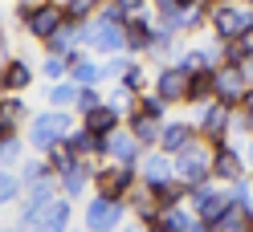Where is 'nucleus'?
<instances>
[{
	"label": "nucleus",
	"instance_id": "obj_1",
	"mask_svg": "<svg viewBox=\"0 0 253 232\" xmlns=\"http://www.w3.org/2000/svg\"><path fill=\"white\" fill-rule=\"evenodd\" d=\"M74 122H78V114H74V110H57V106H45V110L29 114V122H25V143L33 147L37 155H45L53 143H61V138L70 134Z\"/></svg>",
	"mask_w": 253,
	"mask_h": 232
},
{
	"label": "nucleus",
	"instance_id": "obj_2",
	"mask_svg": "<svg viewBox=\"0 0 253 232\" xmlns=\"http://www.w3.org/2000/svg\"><path fill=\"white\" fill-rule=\"evenodd\" d=\"M245 29H253V4L249 0H209V33H212L216 45L237 41Z\"/></svg>",
	"mask_w": 253,
	"mask_h": 232
},
{
	"label": "nucleus",
	"instance_id": "obj_3",
	"mask_svg": "<svg viewBox=\"0 0 253 232\" xmlns=\"http://www.w3.org/2000/svg\"><path fill=\"white\" fill-rule=\"evenodd\" d=\"M176 179L188 192L212 179V143L209 138H192L184 151H176Z\"/></svg>",
	"mask_w": 253,
	"mask_h": 232
},
{
	"label": "nucleus",
	"instance_id": "obj_4",
	"mask_svg": "<svg viewBox=\"0 0 253 232\" xmlns=\"http://www.w3.org/2000/svg\"><path fill=\"white\" fill-rule=\"evenodd\" d=\"M126 216H131V208H126L123 196H102V192H94V196L86 199L82 220H86L90 232H115L119 224H126Z\"/></svg>",
	"mask_w": 253,
	"mask_h": 232
},
{
	"label": "nucleus",
	"instance_id": "obj_5",
	"mask_svg": "<svg viewBox=\"0 0 253 232\" xmlns=\"http://www.w3.org/2000/svg\"><path fill=\"white\" fill-rule=\"evenodd\" d=\"M192 122H196V134H200V138H209L212 147H220V143L229 138V127H233V106L220 102V98H209V102L196 106Z\"/></svg>",
	"mask_w": 253,
	"mask_h": 232
},
{
	"label": "nucleus",
	"instance_id": "obj_6",
	"mask_svg": "<svg viewBox=\"0 0 253 232\" xmlns=\"http://www.w3.org/2000/svg\"><path fill=\"white\" fill-rule=\"evenodd\" d=\"M188 204H192V212L200 216V224H204V228H212V220L233 204V192H229V183L209 179V183H200V188L188 192Z\"/></svg>",
	"mask_w": 253,
	"mask_h": 232
},
{
	"label": "nucleus",
	"instance_id": "obj_7",
	"mask_svg": "<svg viewBox=\"0 0 253 232\" xmlns=\"http://www.w3.org/2000/svg\"><path fill=\"white\" fill-rule=\"evenodd\" d=\"M135 183H139V167L135 163H110V159L94 163V192H102V196H126Z\"/></svg>",
	"mask_w": 253,
	"mask_h": 232
},
{
	"label": "nucleus",
	"instance_id": "obj_8",
	"mask_svg": "<svg viewBox=\"0 0 253 232\" xmlns=\"http://www.w3.org/2000/svg\"><path fill=\"white\" fill-rule=\"evenodd\" d=\"M188 77H192V73H188L176 57H171V61H160V69L151 73V90H155L168 106H184V102H188Z\"/></svg>",
	"mask_w": 253,
	"mask_h": 232
},
{
	"label": "nucleus",
	"instance_id": "obj_9",
	"mask_svg": "<svg viewBox=\"0 0 253 232\" xmlns=\"http://www.w3.org/2000/svg\"><path fill=\"white\" fill-rule=\"evenodd\" d=\"M139 183H147V188H168L171 179H176V155H168L164 147H147L139 155Z\"/></svg>",
	"mask_w": 253,
	"mask_h": 232
},
{
	"label": "nucleus",
	"instance_id": "obj_10",
	"mask_svg": "<svg viewBox=\"0 0 253 232\" xmlns=\"http://www.w3.org/2000/svg\"><path fill=\"white\" fill-rule=\"evenodd\" d=\"M143 151L147 147L126 131V122H119L115 131L102 134V159H110V163H139V155H143Z\"/></svg>",
	"mask_w": 253,
	"mask_h": 232
},
{
	"label": "nucleus",
	"instance_id": "obj_11",
	"mask_svg": "<svg viewBox=\"0 0 253 232\" xmlns=\"http://www.w3.org/2000/svg\"><path fill=\"white\" fill-rule=\"evenodd\" d=\"M66 21V4L61 0H37V8L29 12V21L21 25L33 41H45V37H53V29Z\"/></svg>",
	"mask_w": 253,
	"mask_h": 232
},
{
	"label": "nucleus",
	"instance_id": "obj_12",
	"mask_svg": "<svg viewBox=\"0 0 253 232\" xmlns=\"http://www.w3.org/2000/svg\"><path fill=\"white\" fill-rule=\"evenodd\" d=\"M37 82V66L29 57H4L0 61V94H25L29 86Z\"/></svg>",
	"mask_w": 253,
	"mask_h": 232
},
{
	"label": "nucleus",
	"instance_id": "obj_13",
	"mask_svg": "<svg viewBox=\"0 0 253 232\" xmlns=\"http://www.w3.org/2000/svg\"><path fill=\"white\" fill-rule=\"evenodd\" d=\"M123 199H126L131 216H135L143 228H155V220H160V212H164V204H160V196H155V188H147V183H135V188L126 192Z\"/></svg>",
	"mask_w": 253,
	"mask_h": 232
},
{
	"label": "nucleus",
	"instance_id": "obj_14",
	"mask_svg": "<svg viewBox=\"0 0 253 232\" xmlns=\"http://www.w3.org/2000/svg\"><path fill=\"white\" fill-rule=\"evenodd\" d=\"M212 86H216V98L229 102V106H237V102L245 98V90H249L241 66H233V61H220V66L212 69Z\"/></svg>",
	"mask_w": 253,
	"mask_h": 232
},
{
	"label": "nucleus",
	"instance_id": "obj_15",
	"mask_svg": "<svg viewBox=\"0 0 253 232\" xmlns=\"http://www.w3.org/2000/svg\"><path fill=\"white\" fill-rule=\"evenodd\" d=\"M70 224H74V199L70 196H53L49 204L37 212L33 232H66Z\"/></svg>",
	"mask_w": 253,
	"mask_h": 232
},
{
	"label": "nucleus",
	"instance_id": "obj_16",
	"mask_svg": "<svg viewBox=\"0 0 253 232\" xmlns=\"http://www.w3.org/2000/svg\"><path fill=\"white\" fill-rule=\"evenodd\" d=\"M123 33H126V53L147 57V49H151V33H155L151 8H147V12H135V17H126V21H123Z\"/></svg>",
	"mask_w": 253,
	"mask_h": 232
},
{
	"label": "nucleus",
	"instance_id": "obj_17",
	"mask_svg": "<svg viewBox=\"0 0 253 232\" xmlns=\"http://www.w3.org/2000/svg\"><path fill=\"white\" fill-rule=\"evenodd\" d=\"M41 49L45 53H61V57H74L78 49H82V21H61L57 29H53V37H45L41 41Z\"/></svg>",
	"mask_w": 253,
	"mask_h": 232
},
{
	"label": "nucleus",
	"instance_id": "obj_18",
	"mask_svg": "<svg viewBox=\"0 0 253 232\" xmlns=\"http://www.w3.org/2000/svg\"><path fill=\"white\" fill-rule=\"evenodd\" d=\"M192 138H200L192 118H164V127H160V143H155V147H164L168 155H176V151H184L188 143H192Z\"/></svg>",
	"mask_w": 253,
	"mask_h": 232
},
{
	"label": "nucleus",
	"instance_id": "obj_19",
	"mask_svg": "<svg viewBox=\"0 0 253 232\" xmlns=\"http://www.w3.org/2000/svg\"><path fill=\"white\" fill-rule=\"evenodd\" d=\"M155 228H164V232H209L200 224V216L192 212V204H171V208H164L160 212V220H155Z\"/></svg>",
	"mask_w": 253,
	"mask_h": 232
},
{
	"label": "nucleus",
	"instance_id": "obj_20",
	"mask_svg": "<svg viewBox=\"0 0 253 232\" xmlns=\"http://www.w3.org/2000/svg\"><path fill=\"white\" fill-rule=\"evenodd\" d=\"M25 122H29V102H25V94H0V138L21 134Z\"/></svg>",
	"mask_w": 253,
	"mask_h": 232
},
{
	"label": "nucleus",
	"instance_id": "obj_21",
	"mask_svg": "<svg viewBox=\"0 0 253 232\" xmlns=\"http://www.w3.org/2000/svg\"><path fill=\"white\" fill-rule=\"evenodd\" d=\"M70 77H74L78 86H102V82H106V69H102L98 53L78 49V53L70 57Z\"/></svg>",
	"mask_w": 253,
	"mask_h": 232
},
{
	"label": "nucleus",
	"instance_id": "obj_22",
	"mask_svg": "<svg viewBox=\"0 0 253 232\" xmlns=\"http://www.w3.org/2000/svg\"><path fill=\"white\" fill-rule=\"evenodd\" d=\"M176 61L188 73H200V69H216L225 57H220V45L209 41V45H196V49H176Z\"/></svg>",
	"mask_w": 253,
	"mask_h": 232
},
{
	"label": "nucleus",
	"instance_id": "obj_23",
	"mask_svg": "<svg viewBox=\"0 0 253 232\" xmlns=\"http://www.w3.org/2000/svg\"><path fill=\"white\" fill-rule=\"evenodd\" d=\"M249 228H253V204H237L233 199V204L212 220L209 232H249Z\"/></svg>",
	"mask_w": 253,
	"mask_h": 232
},
{
	"label": "nucleus",
	"instance_id": "obj_24",
	"mask_svg": "<svg viewBox=\"0 0 253 232\" xmlns=\"http://www.w3.org/2000/svg\"><path fill=\"white\" fill-rule=\"evenodd\" d=\"M66 143L74 147V155H78V159H102V134H94V131H86L82 122H74V127H70V134H66Z\"/></svg>",
	"mask_w": 253,
	"mask_h": 232
},
{
	"label": "nucleus",
	"instance_id": "obj_25",
	"mask_svg": "<svg viewBox=\"0 0 253 232\" xmlns=\"http://www.w3.org/2000/svg\"><path fill=\"white\" fill-rule=\"evenodd\" d=\"M123 122H126V131H131L143 147H155V143H160V127H164L160 118H151V114H143V110H131Z\"/></svg>",
	"mask_w": 253,
	"mask_h": 232
},
{
	"label": "nucleus",
	"instance_id": "obj_26",
	"mask_svg": "<svg viewBox=\"0 0 253 232\" xmlns=\"http://www.w3.org/2000/svg\"><path fill=\"white\" fill-rule=\"evenodd\" d=\"M78 122H82L86 131H94V134H106V131H115L119 122H123V114L115 110V106H94V110H86V114H78Z\"/></svg>",
	"mask_w": 253,
	"mask_h": 232
},
{
	"label": "nucleus",
	"instance_id": "obj_27",
	"mask_svg": "<svg viewBox=\"0 0 253 232\" xmlns=\"http://www.w3.org/2000/svg\"><path fill=\"white\" fill-rule=\"evenodd\" d=\"M78 86L74 77H61V82H49V90H45V102L57 106V110H74V102H78Z\"/></svg>",
	"mask_w": 253,
	"mask_h": 232
},
{
	"label": "nucleus",
	"instance_id": "obj_28",
	"mask_svg": "<svg viewBox=\"0 0 253 232\" xmlns=\"http://www.w3.org/2000/svg\"><path fill=\"white\" fill-rule=\"evenodd\" d=\"M216 98V86H212V69H200L188 77V102L184 106H200V102H209Z\"/></svg>",
	"mask_w": 253,
	"mask_h": 232
},
{
	"label": "nucleus",
	"instance_id": "obj_29",
	"mask_svg": "<svg viewBox=\"0 0 253 232\" xmlns=\"http://www.w3.org/2000/svg\"><path fill=\"white\" fill-rule=\"evenodd\" d=\"M147 57H155V61H171V57H176V33H171V29H164L160 21H155V33H151V49H147Z\"/></svg>",
	"mask_w": 253,
	"mask_h": 232
},
{
	"label": "nucleus",
	"instance_id": "obj_30",
	"mask_svg": "<svg viewBox=\"0 0 253 232\" xmlns=\"http://www.w3.org/2000/svg\"><path fill=\"white\" fill-rule=\"evenodd\" d=\"M25 196V183H21V171H12V167H0V208L17 204Z\"/></svg>",
	"mask_w": 253,
	"mask_h": 232
},
{
	"label": "nucleus",
	"instance_id": "obj_31",
	"mask_svg": "<svg viewBox=\"0 0 253 232\" xmlns=\"http://www.w3.org/2000/svg\"><path fill=\"white\" fill-rule=\"evenodd\" d=\"M135 110H143V114H151V118H160V122H164L171 106H168V102L147 86V90H139V94H135Z\"/></svg>",
	"mask_w": 253,
	"mask_h": 232
},
{
	"label": "nucleus",
	"instance_id": "obj_32",
	"mask_svg": "<svg viewBox=\"0 0 253 232\" xmlns=\"http://www.w3.org/2000/svg\"><path fill=\"white\" fill-rule=\"evenodd\" d=\"M37 77H45V82H61V77H70V57L61 53H45L41 66H37Z\"/></svg>",
	"mask_w": 253,
	"mask_h": 232
},
{
	"label": "nucleus",
	"instance_id": "obj_33",
	"mask_svg": "<svg viewBox=\"0 0 253 232\" xmlns=\"http://www.w3.org/2000/svg\"><path fill=\"white\" fill-rule=\"evenodd\" d=\"M25 138L21 134H8V138H0V167H21L25 159Z\"/></svg>",
	"mask_w": 253,
	"mask_h": 232
},
{
	"label": "nucleus",
	"instance_id": "obj_34",
	"mask_svg": "<svg viewBox=\"0 0 253 232\" xmlns=\"http://www.w3.org/2000/svg\"><path fill=\"white\" fill-rule=\"evenodd\" d=\"M45 175H57L45 155H37V159H21V183H25V188H29V183H37V179H45Z\"/></svg>",
	"mask_w": 253,
	"mask_h": 232
},
{
	"label": "nucleus",
	"instance_id": "obj_35",
	"mask_svg": "<svg viewBox=\"0 0 253 232\" xmlns=\"http://www.w3.org/2000/svg\"><path fill=\"white\" fill-rule=\"evenodd\" d=\"M45 159H49L53 171H66V167H74V163H78V155H74V147L66 143V138H61V143H53L49 151H45Z\"/></svg>",
	"mask_w": 253,
	"mask_h": 232
},
{
	"label": "nucleus",
	"instance_id": "obj_36",
	"mask_svg": "<svg viewBox=\"0 0 253 232\" xmlns=\"http://www.w3.org/2000/svg\"><path fill=\"white\" fill-rule=\"evenodd\" d=\"M119 86H126V90H131V94H139V90H147V66H143V61H131V66H126V73L119 77Z\"/></svg>",
	"mask_w": 253,
	"mask_h": 232
},
{
	"label": "nucleus",
	"instance_id": "obj_37",
	"mask_svg": "<svg viewBox=\"0 0 253 232\" xmlns=\"http://www.w3.org/2000/svg\"><path fill=\"white\" fill-rule=\"evenodd\" d=\"M102 102H106L102 86H82L78 90V102H74V114H86V110H94V106H102Z\"/></svg>",
	"mask_w": 253,
	"mask_h": 232
},
{
	"label": "nucleus",
	"instance_id": "obj_38",
	"mask_svg": "<svg viewBox=\"0 0 253 232\" xmlns=\"http://www.w3.org/2000/svg\"><path fill=\"white\" fill-rule=\"evenodd\" d=\"M61 4H66V17L70 21H90L94 12L102 8V0H61Z\"/></svg>",
	"mask_w": 253,
	"mask_h": 232
},
{
	"label": "nucleus",
	"instance_id": "obj_39",
	"mask_svg": "<svg viewBox=\"0 0 253 232\" xmlns=\"http://www.w3.org/2000/svg\"><path fill=\"white\" fill-rule=\"evenodd\" d=\"M119 4H123V8L135 17V12H147V8H151V0H119Z\"/></svg>",
	"mask_w": 253,
	"mask_h": 232
},
{
	"label": "nucleus",
	"instance_id": "obj_40",
	"mask_svg": "<svg viewBox=\"0 0 253 232\" xmlns=\"http://www.w3.org/2000/svg\"><path fill=\"white\" fill-rule=\"evenodd\" d=\"M249 179H253V167H249Z\"/></svg>",
	"mask_w": 253,
	"mask_h": 232
},
{
	"label": "nucleus",
	"instance_id": "obj_41",
	"mask_svg": "<svg viewBox=\"0 0 253 232\" xmlns=\"http://www.w3.org/2000/svg\"><path fill=\"white\" fill-rule=\"evenodd\" d=\"M249 4H253V0H249Z\"/></svg>",
	"mask_w": 253,
	"mask_h": 232
}]
</instances>
